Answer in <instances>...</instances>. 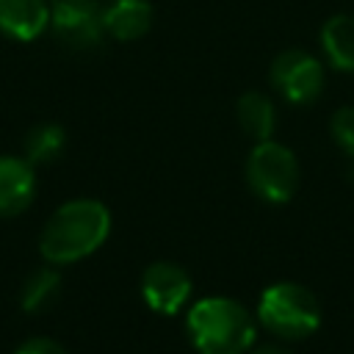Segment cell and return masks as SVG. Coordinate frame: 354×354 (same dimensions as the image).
Wrapping results in <instances>:
<instances>
[{"instance_id":"6da1fadb","label":"cell","mask_w":354,"mask_h":354,"mask_svg":"<svg viewBox=\"0 0 354 354\" xmlns=\"http://www.w3.org/2000/svg\"><path fill=\"white\" fill-rule=\"evenodd\" d=\"M111 232V213L97 199H72L44 224L39 252L47 263L64 266L97 252Z\"/></svg>"},{"instance_id":"7a4b0ae2","label":"cell","mask_w":354,"mask_h":354,"mask_svg":"<svg viewBox=\"0 0 354 354\" xmlns=\"http://www.w3.org/2000/svg\"><path fill=\"white\" fill-rule=\"evenodd\" d=\"M185 329L199 354H246L257 335L252 313L227 296H207L194 301L185 318Z\"/></svg>"},{"instance_id":"3957f363","label":"cell","mask_w":354,"mask_h":354,"mask_svg":"<svg viewBox=\"0 0 354 354\" xmlns=\"http://www.w3.org/2000/svg\"><path fill=\"white\" fill-rule=\"evenodd\" d=\"M257 321L282 340H301L321 326V304L299 282H274L257 301Z\"/></svg>"},{"instance_id":"277c9868","label":"cell","mask_w":354,"mask_h":354,"mask_svg":"<svg viewBox=\"0 0 354 354\" xmlns=\"http://www.w3.org/2000/svg\"><path fill=\"white\" fill-rule=\"evenodd\" d=\"M246 180H249V188L263 202L282 205V202L293 199V194L299 188L296 155L271 138L257 141L246 160Z\"/></svg>"},{"instance_id":"5b68a950","label":"cell","mask_w":354,"mask_h":354,"mask_svg":"<svg viewBox=\"0 0 354 354\" xmlns=\"http://www.w3.org/2000/svg\"><path fill=\"white\" fill-rule=\"evenodd\" d=\"M268 75L271 86L293 105H310L324 91V66L307 50H282Z\"/></svg>"},{"instance_id":"8992f818","label":"cell","mask_w":354,"mask_h":354,"mask_svg":"<svg viewBox=\"0 0 354 354\" xmlns=\"http://www.w3.org/2000/svg\"><path fill=\"white\" fill-rule=\"evenodd\" d=\"M50 25L72 50H91L105 36L102 8L94 0H58L50 8Z\"/></svg>"},{"instance_id":"52a82bcc","label":"cell","mask_w":354,"mask_h":354,"mask_svg":"<svg viewBox=\"0 0 354 354\" xmlns=\"http://www.w3.org/2000/svg\"><path fill=\"white\" fill-rule=\"evenodd\" d=\"M141 296L149 310L160 315H174L191 299V277L177 263H152L141 277Z\"/></svg>"},{"instance_id":"ba28073f","label":"cell","mask_w":354,"mask_h":354,"mask_svg":"<svg viewBox=\"0 0 354 354\" xmlns=\"http://www.w3.org/2000/svg\"><path fill=\"white\" fill-rule=\"evenodd\" d=\"M36 194V174L28 158H0V216L22 213Z\"/></svg>"},{"instance_id":"9c48e42d","label":"cell","mask_w":354,"mask_h":354,"mask_svg":"<svg viewBox=\"0 0 354 354\" xmlns=\"http://www.w3.org/2000/svg\"><path fill=\"white\" fill-rule=\"evenodd\" d=\"M50 25L44 0H0V30L17 41H33Z\"/></svg>"},{"instance_id":"30bf717a","label":"cell","mask_w":354,"mask_h":354,"mask_svg":"<svg viewBox=\"0 0 354 354\" xmlns=\"http://www.w3.org/2000/svg\"><path fill=\"white\" fill-rule=\"evenodd\" d=\"M152 3L149 0H111L102 8L105 33L119 41H136L152 28Z\"/></svg>"},{"instance_id":"8fae6325","label":"cell","mask_w":354,"mask_h":354,"mask_svg":"<svg viewBox=\"0 0 354 354\" xmlns=\"http://www.w3.org/2000/svg\"><path fill=\"white\" fill-rule=\"evenodd\" d=\"M321 50L340 72H354V17L335 14L321 28Z\"/></svg>"},{"instance_id":"7c38bea8","label":"cell","mask_w":354,"mask_h":354,"mask_svg":"<svg viewBox=\"0 0 354 354\" xmlns=\"http://www.w3.org/2000/svg\"><path fill=\"white\" fill-rule=\"evenodd\" d=\"M235 116H238V124L246 136H252L254 141H266L274 136V127H277V111H274V102L260 94V91H246L238 97L235 102Z\"/></svg>"},{"instance_id":"4fadbf2b","label":"cell","mask_w":354,"mask_h":354,"mask_svg":"<svg viewBox=\"0 0 354 354\" xmlns=\"http://www.w3.org/2000/svg\"><path fill=\"white\" fill-rule=\"evenodd\" d=\"M58 293H61V274L55 268H39L22 285V310L44 313L55 304Z\"/></svg>"},{"instance_id":"5bb4252c","label":"cell","mask_w":354,"mask_h":354,"mask_svg":"<svg viewBox=\"0 0 354 354\" xmlns=\"http://www.w3.org/2000/svg\"><path fill=\"white\" fill-rule=\"evenodd\" d=\"M66 147V133L61 124L44 122L36 124L28 136H25V158L36 166V163H50L55 160Z\"/></svg>"},{"instance_id":"9a60e30c","label":"cell","mask_w":354,"mask_h":354,"mask_svg":"<svg viewBox=\"0 0 354 354\" xmlns=\"http://www.w3.org/2000/svg\"><path fill=\"white\" fill-rule=\"evenodd\" d=\"M329 130H332V138L335 144L354 160V108L351 105H343L332 113V122H329Z\"/></svg>"},{"instance_id":"2e32d148","label":"cell","mask_w":354,"mask_h":354,"mask_svg":"<svg viewBox=\"0 0 354 354\" xmlns=\"http://www.w3.org/2000/svg\"><path fill=\"white\" fill-rule=\"evenodd\" d=\"M14 354H66V348L50 337H30L25 340Z\"/></svg>"},{"instance_id":"e0dca14e","label":"cell","mask_w":354,"mask_h":354,"mask_svg":"<svg viewBox=\"0 0 354 354\" xmlns=\"http://www.w3.org/2000/svg\"><path fill=\"white\" fill-rule=\"evenodd\" d=\"M252 354H288L282 346H274V343H266V346H257Z\"/></svg>"}]
</instances>
